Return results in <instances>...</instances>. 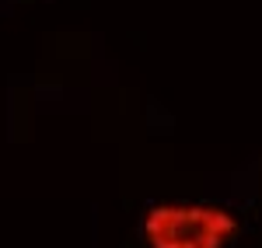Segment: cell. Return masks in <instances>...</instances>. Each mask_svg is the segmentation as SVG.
<instances>
[{"label":"cell","instance_id":"cell-1","mask_svg":"<svg viewBox=\"0 0 262 248\" xmlns=\"http://www.w3.org/2000/svg\"><path fill=\"white\" fill-rule=\"evenodd\" d=\"M242 217L217 203H154L140 220L143 248H231L242 234Z\"/></svg>","mask_w":262,"mask_h":248}]
</instances>
